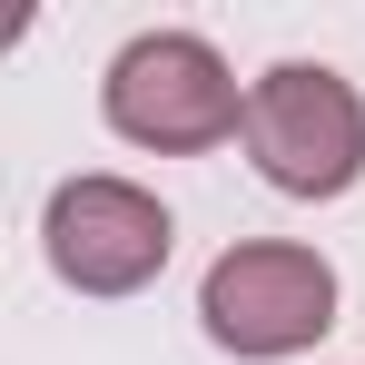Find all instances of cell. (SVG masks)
<instances>
[{
    "label": "cell",
    "mask_w": 365,
    "mask_h": 365,
    "mask_svg": "<svg viewBox=\"0 0 365 365\" xmlns=\"http://www.w3.org/2000/svg\"><path fill=\"white\" fill-rule=\"evenodd\" d=\"M99 109H109V128L128 148H158V158L247 138V89L197 30H138L99 79Z\"/></svg>",
    "instance_id": "obj_1"
},
{
    "label": "cell",
    "mask_w": 365,
    "mask_h": 365,
    "mask_svg": "<svg viewBox=\"0 0 365 365\" xmlns=\"http://www.w3.org/2000/svg\"><path fill=\"white\" fill-rule=\"evenodd\" d=\"M247 158L277 197H346L365 178V99L326 60H277L247 89Z\"/></svg>",
    "instance_id": "obj_2"
},
{
    "label": "cell",
    "mask_w": 365,
    "mask_h": 365,
    "mask_svg": "<svg viewBox=\"0 0 365 365\" xmlns=\"http://www.w3.org/2000/svg\"><path fill=\"white\" fill-rule=\"evenodd\" d=\"M197 326L207 346H227L247 365H277V356H306L326 326H336V267L316 247H287V237H247L207 267L197 287Z\"/></svg>",
    "instance_id": "obj_3"
},
{
    "label": "cell",
    "mask_w": 365,
    "mask_h": 365,
    "mask_svg": "<svg viewBox=\"0 0 365 365\" xmlns=\"http://www.w3.org/2000/svg\"><path fill=\"white\" fill-rule=\"evenodd\" d=\"M40 247H50L60 287H79V297H138L168 267L178 227L138 178H60L50 217H40Z\"/></svg>",
    "instance_id": "obj_4"
}]
</instances>
